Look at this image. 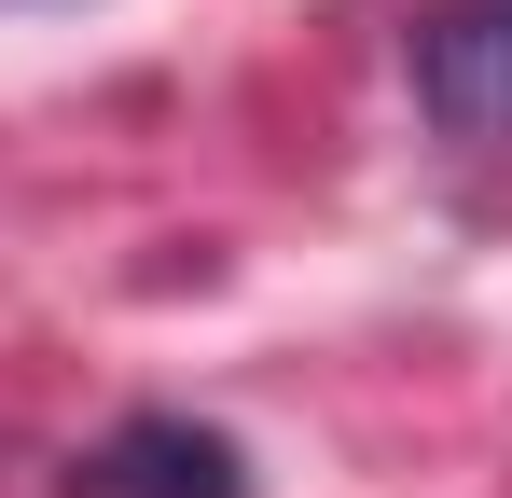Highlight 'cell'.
Here are the masks:
<instances>
[{
	"instance_id": "1",
	"label": "cell",
	"mask_w": 512,
	"mask_h": 498,
	"mask_svg": "<svg viewBox=\"0 0 512 498\" xmlns=\"http://www.w3.org/2000/svg\"><path fill=\"white\" fill-rule=\"evenodd\" d=\"M416 111L457 153H512V0L416 14Z\"/></svg>"
},
{
	"instance_id": "2",
	"label": "cell",
	"mask_w": 512,
	"mask_h": 498,
	"mask_svg": "<svg viewBox=\"0 0 512 498\" xmlns=\"http://www.w3.org/2000/svg\"><path fill=\"white\" fill-rule=\"evenodd\" d=\"M70 498H250V457L208 415H125L70 457Z\"/></svg>"
}]
</instances>
